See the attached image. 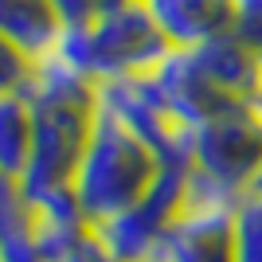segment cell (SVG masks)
Instances as JSON below:
<instances>
[{"label": "cell", "instance_id": "cell-1", "mask_svg": "<svg viewBox=\"0 0 262 262\" xmlns=\"http://www.w3.org/2000/svg\"><path fill=\"white\" fill-rule=\"evenodd\" d=\"M32 106V153L16 180H8L20 192L24 204L63 196L75 184L78 161L86 153L94 114H98V86L71 71L59 59H43L35 67L32 86L24 90Z\"/></svg>", "mask_w": 262, "mask_h": 262}, {"label": "cell", "instance_id": "cell-2", "mask_svg": "<svg viewBox=\"0 0 262 262\" xmlns=\"http://www.w3.org/2000/svg\"><path fill=\"white\" fill-rule=\"evenodd\" d=\"M161 164L164 161L157 157L153 145L137 129H129L114 110H106L98 102L86 153L78 161L75 184H71L75 204L90 219V227H102L106 219L133 208L153 188Z\"/></svg>", "mask_w": 262, "mask_h": 262}, {"label": "cell", "instance_id": "cell-3", "mask_svg": "<svg viewBox=\"0 0 262 262\" xmlns=\"http://www.w3.org/2000/svg\"><path fill=\"white\" fill-rule=\"evenodd\" d=\"M168 51L176 47L161 35L145 0H121L118 8H110L98 20L82 24V28H67L63 43L51 59L67 63L94 86H102L114 78L149 75Z\"/></svg>", "mask_w": 262, "mask_h": 262}, {"label": "cell", "instance_id": "cell-4", "mask_svg": "<svg viewBox=\"0 0 262 262\" xmlns=\"http://www.w3.org/2000/svg\"><path fill=\"white\" fill-rule=\"evenodd\" d=\"M188 172L211 184L251 196V184L262 168V114L254 102L231 106L211 121L188 133Z\"/></svg>", "mask_w": 262, "mask_h": 262}, {"label": "cell", "instance_id": "cell-5", "mask_svg": "<svg viewBox=\"0 0 262 262\" xmlns=\"http://www.w3.org/2000/svg\"><path fill=\"white\" fill-rule=\"evenodd\" d=\"M184 188H188V164L164 161L153 188L133 208H125L121 215H114L102 227H94L98 243L118 262H149L161 251L164 235L172 231L176 215L184 208Z\"/></svg>", "mask_w": 262, "mask_h": 262}, {"label": "cell", "instance_id": "cell-6", "mask_svg": "<svg viewBox=\"0 0 262 262\" xmlns=\"http://www.w3.org/2000/svg\"><path fill=\"white\" fill-rule=\"evenodd\" d=\"M149 82H153L168 121H172L180 133H192L196 125L211 121L215 114H223V110H231V106H243V102H231L227 94L204 75V67L196 63L192 51H168L161 63L149 71Z\"/></svg>", "mask_w": 262, "mask_h": 262}, {"label": "cell", "instance_id": "cell-7", "mask_svg": "<svg viewBox=\"0 0 262 262\" xmlns=\"http://www.w3.org/2000/svg\"><path fill=\"white\" fill-rule=\"evenodd\" d=\"M145 8L176 51H192L223 32H235V0H145Z\"/></svg>", "mask_w": 262, "mask_h": 262}, {"label": "cell", "instance_id": "cell-8", "mask_svg": "<svg viewBox=\"0 0 262 262\" xmlns=\"http://www.w3.org/2000/svg\"><path fill=\"white\" fill-rule=\"evenodd\" d=\"M204 75L215 82L231 102H254L262 90V55L235 32H223L208 43L192 47Z\"/></svg>", "mask_w": 262, "mask_h": 262}, {"label": "cell", "instance_id": "cell-9", "mask_svg": "<svg viewBox=\"0 0 262 262\" xmlns=\"http://www.w3.org/2000/svg\"><path fill=\"white\" fill-rule=\"evenodd\" d=\"M67 24L55 0H0V43L16 47L32 63H43L59 51Z\"/></svg>", "mask_w": 262, "mask_h": 262}, {"label": "cell", "instance_id": "cell-10", "mask_svg": "<svg viewBox=\"0 0 262 262\" xmlns=\"http://www.w3.org/2000/svg\"><path fill=\"white\" fill-rule=\"evenodd\" d=\"M32 106L24 94H0V176L16 180L32 153Z\"/></svg>", "mask_w": 262, "mask_h": 262}, {"label": "cell", "instance_id": "cell-11", "mask_svg": "<svg viewBox=\"0 0 262 262\" xmlns=\"http://www.w3.org/2000/svg\"><path fill=\"white\" fill-rule=\"evenodd\" d=\"M4 208H0V262H51L43 254V247L32 235V219H28V204L20 200V192L4 180Z\"/></svg>", "mask_w": 262, "mask_h": 262}, {"label": "cell", "instance_id": "cell-12", "mask_svg": "<svg viewBox=\"0 0 262 262\" xmlns=\"http://www.w3.org/2000/svg\"><path fill=\"white\" fill-rule=\"evenodd\" d=\"M231 262H262V196H247L235 211Z\"/></svg>", "mask_w": 262, "mask_h": 262}, {"label": "cell", "instance_id": "cell-13", "mask_svg": "<svg viewBox=\"0 0 262 262\" xmlns=\"http://www.w3.org/2000/svg\"><path fill=\"white\" fill-rule=\"evenodd\" d=\"M118 4L121 0H55V8H59V16H63L67 28H82V24L106 16V12L118 8Z\"/></svg>", "mask_w": 262, "mask_h": 262}, {"label": "cell", "instance_id": "cell-14", "mask_svg": "<svg viewBox=\"0 0 262 262\" xmlns=\"http://www.w3.org/2000/svg\"><path fill=\"white\" fill-rule=\"evenodd\" d=\"M235 35L262 55V0H235Z\"/></svg>", "mask_w": 262, "mask_h": 262}, {"label": "cell", "instance_id": "cell-15", "mask_svg": "<svg viewBox=\"0 0 262 262\" xmlns=\"http://www.w3.org/2000/svg\"><path fill=\"white\" fill-rule=\"evenodd\" d=\"M59 262H118V258H114V254L98 243V235H90L82 247H75V251L67 254V258H59Z\"/></svg>", "mask_w": 262, "mask_h": 262}, {"label": "cell", "instance_id": "cell-16", "mask_svg": "<svg viewBox=\"0 0 262 262\" xmlns=\"http://www.w3.org/2000/svg\"><path fill=\"white\" fill-rule=\"evenodd\" d=\"M251 196H262V168H258V176H254V184H251Z\"/></svg>", "mask_w": 262, "mask_h": 262}, {"label": "cell", "instance_id": "cell-17", "mask_svg": "<svg viewBox=\"0 0 262 262\" xmlns=\"http://www.w3.org/2000/svg\"><path fill=\"white\" fill-rule=\"evenodd\" d=\"M254 106H258V114H262V90H258V98H254Z\"/></svg>", "mask_w": 262, "mask_h": 262}]
</instances>
